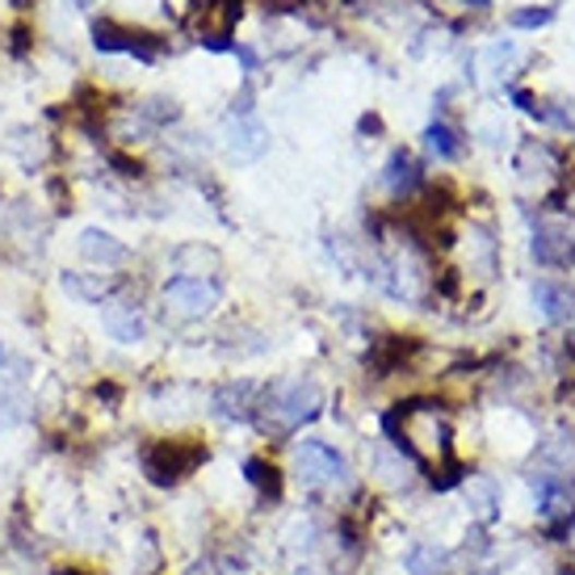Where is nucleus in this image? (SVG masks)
I'll use <instances>...</instances> for the list:
<instances>
[{"label": "nucleus", "mask_w": 575, "mask_h": 575, "mask_svg": "<svg viewBox=\"0 0 575 575\" xmlns=\"http://www.w3.org/2000/svg\"><path fill=\"white\" fill-rule=\"evenodd\" d=\"M256 399V386L252 383H236V386H223L219 395H215V404H219V416H227V420H248L252 416V404Z\"/></svg>", "instance_id": "nucleus-12"}, {"label": "nucleus", "mask_w": 575, "mask_h": 575, "mask_svg": "<svg viewBox=\"0 0 575 575\" xmlns=\"http://www.w3.org/2000/svg\"><path fill=\"white\" fill-rule=\"evenodd\" d=\"M227 147H231V156L236 160H256V156H265V147H269V131L248 113V118H231V131H227Z\"/></svg>", "instance_id": "nucleus-7"}, {"label": "nucleus", "mask_w": 575, "mask_h": 575, "mask_svg": "<svg viewBox=\"0 0 575 575\" xmlns=\"http://www.w3.org/2000/svg\"><path fill=\"white\" fill-rule=\"evenodd\" d=\"M538 122H554L563 131H575V101H542Z\"/></svg>", "instance_id": "nucleus-18"}, {"label": "nucleus", "mask_w": 575, "mask_h": 575, "mask_svg": "<svg viewBox=\"0 0 575 575\" xmlns=\"http://www.w3.org/2000/svg\"><path fill=\"white\" fill-rule=\"evenodd\" d=\"M408 567H411V575H441L445 559H441L438 547H416L408 554Z\"/></svg>", "instance_id": "nucleus-17"}, {"label": "nucleus", "mask_w": 575, "mask_h": 575, "mask_svg": "<svg viewBox=\"0 0 575 575\" xmlns=\"http://www.w3.org/2000/svg\"><path fill=\"white\" fill-rule=\"evenodd\" d=\"M101 320H106V332H110L113 340H122V345L143 340V311H139L135 302H110Z\"/></svg>", "instance_id": "nucleus-9"}, {"label": "nucleus", "mask_w": 575, "mask_h": 575, "mask_svg": "<svg viewBox=\"0 0 575 575\" xmlns=\"http://www.w3.org/2000/svg\"><path fill=\"white\" fill-rule=\"evenodd\" d=\"M424 143H429V152L441 156V160H458V156L466 152L463 135H458L450 122H433V127L424 131Z\"/></svg>", "instance_id": "nucleus-13"}, {"label": "nucleus", "mask_w": 575, "mask_h": 575, "mask_svg": "<svg viewBox=\"0 0 575 575\" xmlns=\"http://www.w3.org/2000/svg\"><path fill=\"white\" fill-rule=\"evenodd\" d=\"M295 470H299V479L307 488H340L349 479L345 458L324 441H302L295 450Z\"/></svg>", "instance_id": "nucleus-3"}, {"label": "nucleus", "mask_w": 575, "mask_h": 575, "mask_svg": "<svg viewBox=\"0 0 575 575\" xmlns=\"http://www.w3.org/2000/svg\"><path fill=\"white\" fill-rule=\"evenodd\" d=\"M320 404H324V395H320V386L315 383H277L265 391V399L256 404L261 408V429L265 433H277V438H286V433H295L302 420H315L320 416Z\"/></svg>", "instance_id": "nucleus-1"}, {"label": "nucleus", "mask_w": 575, "mask_h": 575, "mask_svg": "<svg viewBox=\"0 0 575 575\" xmlns=\"http://www.w3.org/2000/svg\"><path fill=\"white\" fill-rule=\"evenodd\" d=\"M93 43H97V51L135 56V59H143V63H152L156 51H160V43H156L152 34H143V29H122V26H113V22H97V26H93Z\"/></svg>", "instance_id": "nucleus-4"}, {"label": "nucleus", "mask_w": 575, "mask_h": 575, "mask_svg": "<svg viewBox=\"0 0 575 575\" xmlns=\"http://www.w3.org/2000/svg\"><path fill=\"white\" fill-rule=\"evenodd\" d=\"M56 575H84V572H72V567H63V572H56Z\"/></svg>", "instance_id": "nucleus-22"}, {"label": "nucleus", "mask_w": 575, "mask_h": 575, "mask_svg": "<svg viewBox=\"0 0 575 575\" xmlns=\"http://www.w3.org/2000/svg\"><path fill=\"white\" fill-rule=\"evenodd\" d=\"M231 56H240V63H244V72H248V76H252L256 68H261V56H256L252 47H244V43H236V47H231Z\"/></svg>", "instance_id": "nucleus-20"}, {"label": "nucleus", "mask_w": 575, "mask_h": 575, "mask_svg": "<svg viewBox=\"0 0 575 575\" xmlns=\"http://www.w3.org/2000/svg\"><path fill=\"white\" fill-rule=\"evenodd\" d=\"M81 252L93 261V265H106V269H110V265H122V261L131 256V248L122 244V240H113L110 231H97V227H88L81 236Z\"/></svg>", "instance_id": "nucleus-10"}, {"label": "nucleus", "mask_w": 575, "mask_h": 575, "mask_svg": "<svg viewBox=\"0 0 575 575\" xmlns=\"http://www.w3.org/2000/svg\"><path fill=\"white\" fill-rule=\"evenodd\" d=\"M420 165H416V156L411 152H391V160H386V168H383V185L391 190V197H408V193H416L420 190Z\"/></svg>", "instance_id": "nucleus-8"}, {"label": "nucleus", "mask_w": 575, "mask_h": 575, "mask_svg": "<svg viewBox=\"0 0 575 575\" xmlns=\"http://www.w3.org/2000/svg\"><path fill=\"white\" fill-rule=\"evenodd\" d=\"M0 357H4V349H0Z\"/></svg>", "instance_id": "nucleus-24"}, {"label": "nucleus", "mask_w": 575, "mask_h": 575, "mask_svg": "<svg viewBox=\"0 0 575 575\" xmlns=\"http://www.w3.org/2000/svg\"><path fill=\"white\" fill-rule=\"evenodd\" d=\"M139 113H143L147 122H177V118H181L177 101H165V97H152L147 106H139Z\"/></svg>", "instance_id": "nucleus-19"}, {"label": "nucleus", "mask_w": 575, "mask_h": 575, "mask_svg": "<svg viewBox=\"0 0 575 575\" xmlns=\"http://www.w3.org/2000/svg\"><path fill=\"white\" fill-rule=\"evenodd\" d=\"M534 261L547 269H572L575 265V240L563 227H538L534 231Z\"/></svg>", "instance_id": "nucleus-6"}, {"label": "nucleus", "mask_w": 575, "mask_h": 575, "mask_svg": "<svg viewBox=\"0 0 575 575\" xmlns=\"http://www.w3.org/2000/svg\"><path fill=\"white\" fill-rule=\"evenodd\" d=\"M559 17V4H538V9H513L508 13V26L513 29H542Z\"/></svg>", "instance_id": "nucleus-15"}, {"label": "nucleus", "mask_w": 575, "mask_h": 575, "mask_svg": "<svg viewBox=\"0 0 575 575\" xmlns=\"http://www.w3.org/2000/svg\"><path fill=\"white\" fill-rule=\"evenodd\" d=\"M63 290L84 302H101L110 295V281H88V277H81V274H63Z\"/></svg>", "instance_id": "nucleus-16"}, {"label": "nucleus", "mask_w": 575, "mask_h": 575, "mask_svg": "<svg viewBox=\"0 0 575 575\" xmlns=\"http://www.w3.org/2000/svg\"><path fill=\"white\" fill-rule=\"evenodd\" d=\"M72 4H81V9H84V4H93V0H72Z\"/></svg>", "instance_id": "nucleus-23"}, {"label": "nucleus", "mask_w": 575, "mask_h": 575, "mask_svg": "<svg viewBox=\"0 0 575 575\" xmlns=\"http://www.w3.org/2000/svg\"><path fill=\"white\" fill-rule=\"evenodd\" d=\"M572 340H575V336H572Z\"/></svg>", "instance_id": "nucleus-25"}, {"label": "nucleus", "mask_w": 575, "mask_h": 575, "mask_svg": "<svg viewBox=\"0 0 575 575\" xmlns=\"http://www.w3.org/2000/svg\"><path fill=\"white\" fill-rule=\"evenodd\" d=\"M244 475H248V483L265 495V500H277V495H281V479H277V470L269 463H261V458H248Z\"/></svg>", "instance_id": "nucleus-14"}, {"label": "nucleus", "mask_w": 575, "mask_h": 575, "mask_svg": "<svg viewBox=\"0 0 575 575\" xmlns=\"http://www.w3.org/2000/svg\"><path fill=\"white\" fill-rule=\"evenodd\" d=\"M534 302L542 307V315H547L550 324H559V320H567L575 311V295L572 286H559V281H550V277H542L538 286H534Z\"/></svg>", "instance_id": "nucleus-11"}, {"label": "nucleus", "mask_w": 575, "mask_h": 575, "mask_svg": "<svg viewBox=\"0 0 575 575\" xmlns=\"http://www.w3.org/2000/svg\"><path fill=\"white\" fill-rule=\"evenodd\" d=\"M302 0H269L265 9H274V13H290V9H299Z\"/></svg>", "instance_id": "nucleus-21"}, {"label": "nucleus", "mask_w": 575, "mask_h": 575, "mask_svg": "<svg viewBox=\"0 0 575 575\" xmlns=\"http://www.w3.org/2000/svg\"><path fill=\"white\" fill-rule=\"evenodd\" d=\"M202 458H206V450H181V445L165 441V445H156L143 463H147V475H152L156 483H177V479H181V475H190Z\"/></svg>", "instance_id": "nucleus-5"}, {"label": "nucleus", "mask_w": 575, "mask_h": 575, "mask_svg": "<svg viewBox=\"0 0 575 575\" xmlns=\"http://www.w3.org/2000/svg\"><path fill=\"white\" fill-rule=\"evenodd\" d=\"M160 302H165V315L172 324H193V320H202V315L215 311L219 286L202 281V277H172L160 290Z\"/></svg>", "instance_id": "nucleus-2"}]
</instances>
